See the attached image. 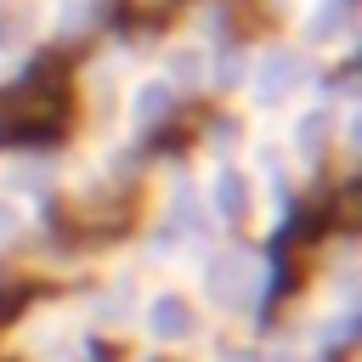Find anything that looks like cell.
<instances>
[{
	"instance_id": "1",
	"label": "cell",
	"mask_w": 362,
	"mask_h": 362,
	"mask_svg": "<svg viewBox=\"0 0 362 362\" xmlns=\"http://www.w3.org/2000/svg\"><path fill=\"white\" fill-rule=\"evenodd\" d=\"M147 334H153V339H187V334H192V305H187L181 294H158V300L147 305Z\"/></svg>"
},
{
	"instance_id": "2",
	"label": "cell",
	"mask_w": 362,
	"mask_h": 362,
	"mask_svg": "<svg viewBox=\"0 0 362 362\" xmlns=\"http://www.w3.org/2000/svg\"><path fill=\"white\" fill-rule=\"evenodd\" d=\"M294 74H300V62H294V51H266L260 57V85H255V96L260 102H277V96H288L294 90Z\"/></svg>"
},
{
	"instance_id": "3",
	"label": "cell",
	"mask_w": 362,
	"mask_h": 362,
	"mask_svg": "<svg viewBox=\"0 0 362 362\" xmlns=\"http://www.w3.org/2000/svg\"><path fill=\"white\" fill-rule=\"evenodd\" d=\"M243 288H249V260H243V255H226V260L209 266V294H221V300H243Z\"/></svg>"
},
{
	"instance_id": "4",
	"label": "cell",
	"mask_w": 362,
	"mask_h": 362,
	"mask_svg": "<svg viewBox=\"0 0 362 362\" xmlns=\"http://www.w3.org/2000/svg\"><path fill=\"white\" fill-rule=\"evenodd\" d=\"M249 209V181L238 175V170H221V181H215V215H243Z\"/></svg>"
},
{
	"instance_id": "5",
	"label": "cell",
	"mask_w": 362,
	"mask_h": 362,
	"mask_svg": "<svg viewBox=\"0 0 362 362\" xmlns=\"http://www.w3.org/2000/svg\"><path fill=\"white\" fill-rule=\"evenodd\" d=\"M164 107H170V85H158V79H147V85L136 90V119L147 124V119H158Z\"/></svg>"
},
{
	"instance_id": "6",
	"label": "cell",
	"mask_w": 362,
	"mask_h": 362,
	"mask_svg": "<svg viewBox=\"0 0 362 362\" xmlns=\"http://www.w3.org/2000/svg\"><path fill=\"white\" fill-rule=\"evenodd\" d=\"M345 11H351V0H334V6H322V11L311 17V40H334V28L345 23Z\"/></svg>"
},
{
	"instance_id": "7",
	"label": "cell",
	"mask_w": 362,
	"mask_h": 362,
	"mask_svg": "<svg viewBox=\"0 0 362 362\" xmlns=\"http://www.w3.org/2000/svg\"><path fill=\"white\" fill-rule=\"evenodd\" d=\"M317 136H328V119H322V113H305L300 130H294V147H300V153H317Z\"/></svg>"
},
{
	"instance_id": "8",
	"label": "cell",
	"mask_w": 362,
	"mask_h": 362,
	"mask_svg": "<svg viewBox=\"0 0 362 362\" xmlns=\"http://www.w3.org/2000/svg\"><path fill=\"white\" fill-rule=\"evenodd\" d=\"M170 74H175V79H187V85H192V79H198V74H204V62H198V51H175V57H170Z\"/></svg>"
},
{
	"instance_id": "9",
	"label": "cell",
	"mask_w": 362,
	"mask_h": 362,
	"mask_svg": "<svg viewBox=\"0 0 362 362\" xmlns=\"http://www.w3.org/2000/svg\"><path fill=\"white\" fill-rule=\"evenodd\" d=\"M11 226H17V209H11V204H0V232H11Z\"/></svg>"
}]
</instances>
